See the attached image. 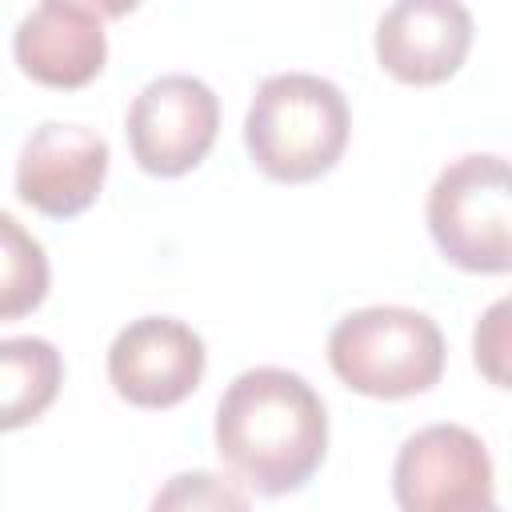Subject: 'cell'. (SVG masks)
Masks as SVG:
<instances>
[{"label":"cell","instance_id":"cell-1","mask_svg":"<svg viewBox=\"0 0 512 512\" xmlns=\"http://www.w3.org/2000/svg\"><path fill=\"white\" fill-rule=\"evenodd\" d=\"M216 452L260 496L300 492L328 452L320 392L300 372L276 364L240 372L216 404Z\"/></svg>","mask_w":512,"mask_h":512},{"label":"cell","instance_id":"cell-2","mask_svg":"<svg viewBox=\"0 0 512 512\" xmlns=\"http://www.w3.org/2000/svg\"><path fill=\"white\" fill-rule=\"evenodd\" d=\"M352 112L344 92L312 72L268 76L244 116L252 164L280 184H308L336 168L348 148Z\"/></svg>","mask_w":512,"mask_h":512},{"label":"cell","instance_id":"cell-3","mask_svg":"<svg viewBox=\"0 0 512 512\" xmlns=\"http://www.w3.org/2000/svg\"><path fill=\"white\" fill-rule=\"evenodd\" d=\"M328 364L360 396H420L444 376V332L432 316L404 304L356 308L328 332Z\"/></svg>","mask_w":512,"mask_h":512},{"label":"cell","instance_id":"cell-4","mask_svg":"<svg viewBox=\"0 0 512 512\" xmlns=\"http://www.w3.org/2000/svg\"><path fill=\"white\" fill-rule=\"evenodd\" d=\"M428 232L448 264L464 272L512 268V184L508 160L468 152L452 160L428 192Z\"/></svg>","mask_w":512,"mask_h":512},{"label":"cell","instance_id":"cell-5","mask_svg":"<svg viewBox=\"0 0 512 512\" xmlns=\"http://www.w3.org/2000/svg\"><path fill=\"white\" fill-rule=\"evenodd\" d=\"M128 148L148 176H184L216 144L220 100L216 92L188 72H168L148 80L128 104Z\"/></svg>","mask_w":512,"mask_h":512},{"label":"cell","instance_id":"cell-6","mask_svg":"<svg viewBox=\"0 0 512 512\" xmlns=\"http://www.w3.org/2000/svg\"><path fill=\"white\" fill-rule=\"evenodd\" d=\"M392 496L400 512H480L496 504L492 456L464 424H428L400 444Z\"/></svg>","mask_w":512,"mask_h":512},{"label":"cell","instance_id":"cell-7","mask_svg":"<svg viewBox=\"0 0 512 512\" xmlns=\"http://www.w3.org/2000/svg\"><path fill=\"white\" fill-rule=\"evenodd\" d=\"M208 368L196 328L176 316H140L108 348V380L132 408H172L188 400Z\"/></svg>","mask_w":512,"mask_h":512},{"label":"cell","instance_id":"cell-8","mask_svg":"<svg viewBox=\"0 0 512 512\" xmlns=\"http://www.w3.org/2000/svg\"><path fill=\"white\" fill-rule=\"evenodd\" d=\"M108 176V140L96 128L44 120L16 160V196L52 220H72L96 204Z\"/></svg>","mask_w":512,"mask_h":512},{"label":"cell","instance_id":"cell-9","mask_svg":"<svg viewBox=\"0 0 512 512\" xmlns=\"http://www.w3.org/2000/svg\"><path fill=\"white\" fill-rule=\"evenodd\" d=\"M12 52L28 80L60 92L84 88L108 60L104 12L80 0H44L16 24Z\"/></svg>","mask_w":512,"mask_h":512},{"label":"cell","instance_id":"cell-10","mask_svg":"<svg viewBox=\"0 0 512 512\" xmlns=\"http://www.w3.org/2000/svg\"><path fill=\"white\" fill-rule=\"evenodd\" d=\"M472 48V12L456 0H400L376 24V60L400 84H444Z\"/></svg>","mask_w":512,"mask_h":512},{"label":"cell","instance_id":"cell-11","mask_svg":"<svg viewBox=\"0 0 512 512\" xmlns=\"http://www.w3.org/2000/svg\"><path fill=\"white\" fill-rule=\"evenodd\" d=\"M64 380V360L44 336L0 340V432L40 420Z\"/></svg>","mask_w":512,"mask_h":512},{"label":"cell","instance_id":"cell-12","mask_svg":"<svg viewBox=\"0 0 512 512\" xmlns=\"http://www.w3.org/2000/svg\"><path fill=\"white\" fill-rule=\"evenodd\" d=\"M48 284L52 268L44 244L12 212H0V320L36 312L48 296Z\"/></svg>","mask_w":512,"mask_h":512},{"label":"cell","instance_id":"cell-13","mask_svg":"<svg viewBox=\"0 0 512 512\" xmlns=\"http://www.w3.org/2000/svg\"><path fill=\"white\" fill-rule=\"evenodd\" d=\"M148 512H252V504L220 472L192 468V472L168 476L160 484V492L152 496Z\"/></svg>","mask_w":512,"mask_h":512},{"label":"cell","instance_id":"cell-14","mask_svg":"<svg viewBox=\"0 0 512 512\" xmlns=\"http://www.w3.org/2000/svg\"><path fill=\"white\" fill-rule=\"evenodd\" d=\"M472 348H476V368L496 388H508V300H496L484 312V320L476 324Z\"/></svg>","mask_w":512,"mask_h":512},{"label":"cell","instance_id":"cell-15","mask_svg":"<svg viewBox=\"0 0 512 512\" xmlns=\"http://www.w3.org/2000/svg\"><path fill=\"white\" fill-rule=\"evenodd\" d=\"M480 512H500V504H488V508H480Z\"/></svg>","mask_w":512,"mask_h":512}]
</instances>
